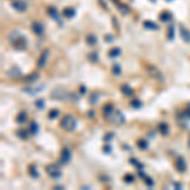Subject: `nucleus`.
<instances>
[{
  "instance_id": "obj_1",
  "label": "nucleus",
  "mask_w": 190,
  "mask_h": 190,
  "mask_svg": "<svg viewBox=\"0 0 190 190\" xmlns=\"http://www.w3.org/2000/svg\"><path fill=\"white\" fill-rule=\"evenodd\" d=\"M8 39L10 42V45L14 48H17V50H26L27 46H28L27 38L22 33L18 32V30H13V32L8 36Z\"/></svg>"
},
{
  "instance_id": "obj_2",
  "label": "nucleus",
  "mask_w": 190,
  "mask_h": 190,
  "mask_svg": "<svg viewBox=\"0 0 190 190\" xmlns=\"http://www.w3.org/2000/svg\"><path fill=\"white\" fill-rule=\"evenodd\" d=\"M60 124H61V127H62L66 132H72L76 128L77 122H76V118L73 117L72 114H66L65 117L61 119Z\"/></svg>"
},
{
  "instance_id": "obj_3",
  "label": "nucleus",
  "mask_w": 190,
  "mask_h": 190,
  "mask_svg": "<svg viewBox=\"0 0 190 190\" xmlns=\"http://www.w3.org/2000/svg\"><path fill=\"white\" fill-rule=\"evenodd\" d=\"M69 91H67L65 88L62 86H58V88H55L52 91H51V98L52 99H56V100H67L69 99Z\"/></svg>"
},
{
  "instance_id": "obj_4",
  "label": "nucleus",
  "mask_w": 190,
  "mask_h": 190,
  "mask_svg": "<svg viewBox=\"0 0 190 190\" xmlns=\"http://www.w3.org/2000/svg\"><path fill=\"white\" fill-rule=\"evenodd\" d=\"M108 120L110 122V123H113L114 126H120L126 122V117H124V114L122 113V110L117 109L110 114V117H108Z\"/></svg>"
},
{
  "instance_id": "obj_5",
  "label": "nucleus",
  "mask_w": 190,
  "mask_h": 190,
  "mask_svg": "<svg viewBox=\"0 0 190 190\" xmlns=\"http://www.w3.org/2000/svg\"><path fill=\"white\" fill-rule=\"evenodd\" d=\"M46 171H47V174L50 175L52 179H60L61 176H62V173H61V170L56 166V165H48V166L46 167Z\"/></svg>"
},
{
  "instance_id": "obj_6",
  "label": "nucleus",
  "mask_w": 190,
  "mask_h": 190,
  "mask_svg": "<svg viewBox=\"0 0 190 190\" xmlns=\"http://www.w3.org/2000/svg\"><path fill=\"white\" fill-rule=\"evenodd\" d=\"M48 56H50V51H48V50L42 51V53L39 55L38 61H37V67H38V69H43V67L46 66L47 60H48Z\"/></svg>"
},
{
  "instance_id": "obj_7",
  "label": "nucleus",
  "mask_w": 190,
  "mask_h": 190,
  "mask_svg": "<svg viewBox=\"0 0 190 190\" xmlns=\"http://www.w3.org/2000/svg\"><path fill=\"white\" fill-rule=\"evenodd\" d=\"M175 167L176 170L179 171V173H185V170H186V161H185V158L184 157H177L176 158V161H175Z\"/></svg>"
},
{
  "instance_id": "obj_8",
  "label": "nucleus",
  "mask_w": 190,
  "mask_h": 190,
  "mask_svg": "<svg viewBox=\"0 0 190 190\" xmlns=\"http://www.w3.org/2000/svg\"><path fill=\"white\" fill-rule=\"evenodd\" d=\"M43 88H45V85H39V86H37V88L29 86V88H24L23 91H24V93H27V94H29V95H36V94L41 93V91L43 90Z\"/></svg>"
},
{
  "instance_id": "obj_9",
  "label": "nucleus",
  "mask_w": 190,
  "mask_h": 190,
  "mask_svg": "<svg viewBox=\"0 0 190 190\" xmlns=\"http://www.w3.org/2000/svg\"><path fill=\"white\" fill-rule=\"evenodd\" d=\"M71 161V151L69 148H65L61 151V162L62 164H69Z\"/></svg>"
},
{
  "instance_id": "obj_10",
  "label": "nucleus",
  "mask_w": 190,
  "mask_h": 190,
  "mask_svg": "<svg viewBox=\"0 0 190 190\" xmlns=\"http://www.w3.org/2000/svg\"><path fill=\"white\" fill-rule=\"evenodd\" d=\"M32 30H33V33H36L37 36H41L42 33H43L45 27L41 22H33L32 23Z\"/></svg>"
},
{
  "instance_id": "obj_11",
  "label": "nucleus",
  "mask_w": 190,
  "mask_h": 190,
  "mask_svg": "<svg viewBox=\"0 0 190 190\" xmlns=\"http://www.w3.org/2000/svg\"><path fill=\"white\" fill-rule=\"evenodd\" d=\"M7 75H8L9 77H11V79L18 77V76L22 75V70H20L18 66H13V67H10V69L7 71Z\"/></svg>"
},
{
  "instance_id": "obj_12",
  "label": "nucleus",
  "mask_w": 190,
  "mask_h": 190,
  "mask_svg": "<svg viewBox=\"0 0 190 190\" xmlns=\"http://www.w3.org/2000/svg\"><path fill=\"white\" fill-rule=\"evenodd\" d=\"M179 30H180V37L182 38V41H185L186 43H190V30H188L182 26L179 27Z\"/></svg>"
},
{
  "instance_id": "obj_13",
  "label": "nucleus",
  "mask_w": 190,
  "mask_h": 190,
  "mask_svg": "<svg viewBox=\"0 0 190 190\" xmlns=\"http://www.w3.org/2000/svg\"><path fill=\"white\" fill-rule=\"evenodd\" d=\"M11 7L18 11H24V10H27V3L23 2V0H17V2L11 4Z\"/></svg>"
},
{
  "instance_id": "obj_14",
  "label": "nucleus",
  "mask_w": 190,
  "mask_h": 190,
  "mask_svg": "<svg viewBox=\"0 0 190 190\" xmlns=\"http://www.w3.org/2000/svg\"><path fill=\"white\" fill-rule=\"evenodd\" d=\"M114 107H113V104H110V103H108V104H105V105L103 107V115L104 117H110V114H112L113 112H114Z\"/></svg>"
},
{
  "instance_id": "obj_15",
  "label": "nucleus",
  "mask_w": 190,
  "mask_h": 190,
  "mask_svg": "<svg viewBox=\"0 0 190 190\" xmlns=\"http://www.w3.org/2000/svg\"><path fill=\"white\" fill-rule=\"evenodd\" d=\"M171 19H173V14L170 13V11L167 10H164L160 13V20L164 22V23H166V22H170Z\"/></svg>"
},
{
  "instance_id": "obj_16",
  "label": "nucleus",
  "mask_w": 190,
  "mask_h": 190,
  "mask_svg": "<svg viewBox=\"0 0 190 190\" xmlns=\"http://www.w3.org/2000/svg\"><path fill=\"white\" fill-rule=\"evenodd\" d=\"M157 131L160 132L162 136H167V134H169V126H167V123L161 122V123L157 126Z\"/></svg>"
},
{
  "instance_id": "obj_17",
  "label": "nucleus",
  "mask_w": 190,
  "mask_h": 190,
  "mask_svg": "<svg viewBox=\"0 0 190 190\" xmlns=\"http://www.w3.org/2000/svg\"><path fill=\"white\" fill-rule=\"evenodd\" d=\"M62 14H64V17H65V18H69V19H71V18L75 17L76 10L73 9V8H71V7H69V8H65V9H64Z\"/></svg>"
},
{
  "instance_id": "obj_18",
  "label": "nucleus",
  "mask_w": 190,
  "mask_h": 190,
  "mask_svg": "<svg viewBox=\"0 0 190 190\" xmlns=\"http://www.w3.org/2000/svg\"><path fill=\"white\" fill-rule=\"evenodd\" d=\"M47 13H48V15H50L52 19H55V20H60V17H58V11H57V9L55 8V7H50L47 9Z\"/></svg>"
},
{
  "instance_id": "obj_19",
  "label": "nucleus",
  "mask_w": 190,
  "mask_h": 190,
  "mask_svg": "<svg viewBox=\"0 0 190 190\" xmlns=\"http://www.w3.org/2000/svg\"><path fill=\"white\" fill-rule=\"evenodd\" d=\"M28 173H29L30 176L33 177V179H38V177H39V173H38V170H37V166H36V165H29Z\"/></svg>"
},
{
  "instance_id": "obj_20",
  "label": "nucleus",
  "mask_w": 190,
  "mask_h": 190,
  "mask_svg": "<svg viewBox=\"0 0 190 190\" xmlns=\"http://www.w3.org/2000/svg\"><path fill=\"white\" fill-rule=\"evenodd\" d=\"M120 91L126 96H132L133 95V89L129 86V85H122V86H120Z\"/></svg>"
},
{
  "instance_id": "obj_21",
  "label": "nucleus",
  "mask_w": 190,
  "mask_h": 190,
  "mask_svg": "<svg viewBox=\"0 0 190 190\" xmlns=\"http://www.w3.org/2000/svg\"><path fill=\"white\" fill-rule=\"evenodd\" d=\"M29 133L32 134V136H36L37 133H38V123H37L36 120H32L29 124Z\"/></svg>"
},
{
  "instance_id": "obj_22",
  "label": "nucleus",
  "mask_w": 190,
  "mask_h": 190,
  "mask_svg": "<svg viewBox=\"0 0 190 190\" xmlns=\"http://www.w3.org/2000/svg\"><path fill=\"white\" fill-rule=\"evenodd\" d=\"M143 27H145L146 29H151V30H157V29H158L157 24L154 23V22H151V20H145V22H143Z\"/></svg>"
},
{
  "instance_id": "obj_23",
  "label": "nucleus",
  "mask_w": 190,
  "mask_h": 190,
  "mask_svg": "<svg viewBox=\"0 0 190 190\" xmlns=\"http://www.w3.org/2000/svg\"><path fill=\"white\" fill-rule=\"evenodd\" d=\"M138 175L143 177V181H145V182L147 184V186H154V180H152V179H151V177H150V176H147V175H145L142 170H139V173H138Z\"/></svg>"
},
{
  "instance_id": "obj_24",
  "label": "nucleus",
  "mask_w": 190,
  "mask_h": 190,
  "mask_svg": "<svg viewBox=\"0 0 190 190\" xmlns=\"http://www.w3.org/2000/svg\"><path fill=\"white\" fill-rule=\"evenodd\" d=\"M119 55H120V48H119V47H113L112 50L109 51L108 56H109L110 58H117Z\"/></svg>"
},
{
  "instance_id": "obj_25",
  "label": "nucleus",
  "mask_w": 190,
  "mask_h": 190,
  "mask_svg": "<svg viewBox=\"0 0 190 190\" xmlns=\"http://www.w3.org/2000/svg\"><path fill=\"white\" fill-rule=\"evenodd\" d=\"M15 120H17V123H19V124H22V123H24V122L27 120V112H20L19 114L17 115V118H15Z\"/></svg>"
},
{
  "instance_id": "obj_26",
  "label": "nucleus",
  "mask_w": 190,
  "mask_h": 190,
  "mask_svg": "<svg viewBox=\"0 0 190 190\" xmlns=\"http://www.w3.org/2000/svg\"><path fill=\"white\" fill-rule=\"evenodd\" d=\"M37 79H38V73L33 72V73H29L28 76H26L24 81H26V83H33V81H37Z\"/></svg>"
},
{
  "instance_id": "obj_27",
  "label": "nucleus",
  "mask_w": 190,
  "mask_h": 190,
  "mask_svg": "<svg viewBox=\"0 0 190 190\" xmlns=\"http://www.w3.org/2000/svg\"><path fill=\"white\" fill-rule=\"evenodd\" d=\"M137 146L139 147L141 150H147V148H148V142H147V139L141 138V139L137 141Z\"/></svg>"
},
{
  "instance_id": "obj_28",
  "label": "nucleus",
  "mask_w": 190,
  "mask_h": 190,
  "mask_svg": "<svg viewBox=\"0 0 190 190\" xmlns=\"http://www.w3.org/2000/svg\"><path fill=\"white\" fill-rule=\"evenodd\" d=\"M167 37H169L170 41H173L174 37H175V26H173V24L167 27Z\"/></svg>"
},
{
  "instance_id": "obj_29",
  "label": "nucleus",
  "mask_w": 190,
  "mask_h": 190,
  "mask_svg": "<svg viewBox=\"0 0 190 190\" xmlns=\"http://www.w3.org/2000/svg\"><path fill=\"white\" fill-rule=\"evenodd\" d=\"M98 42V38L94 36V34H89V36H86V43L88 45H90V46H94L95 43Z\"/></svg>"
},
{
  "instance_id": "obj_30",
  "label": "nucleus",
  "mask_w": 190,
  "mask_h": 190,
  "mask_svg": "<svg viewBox=\"0 0 190 190\" xmlns=\"http://www.w3.org/2000/svg\"><path fill=\"white\" fill-rule=\"evenodd\" d=\"M58 115H60V110L58 109H52L51 112L48 113V118H50L51 120H53V119H56Z\"/></svg>"
},
{
  "instance_id": "obj_31",
  "label": "nucleus",
  "mask_w": 190,
  "mask_h": 190,
  "mask_svg": "<svg viewBox=\"0 0 190 190\" xmlns=\"http://www.w3.org/2000/svg\"><path fill=\"white\" fill-rule=\"evenodd\" d=\"M17 136L20 139H27L28 138V132L26 129H18L17 131Z\"/></svg>"
},
{
  "instance_id": "obj_32",
  "label": "nucleus",
  "mask_w": 190,
  "mask_h": 190,
  "mask_svg": "<svg viewBox=\"0 0 190 190\" xmlns=\"http://www.w3.org/2000/svg\"><path fill=\"white\" fill-rule=\"evenodd\" d=\"M131 107L134 108V109H139L141 107H142V101L138 100V99H133L131 101Z\"/></svg>"
},
{
  "instance_id": "obj_33",
  "label": "nucleus",
  "mask_w": 190,
  "mask_h": 190,
  "mask_svg": "<svg viewBox=\"0 0 190 190\" xmlns=\"http://www.w3.org/2000/svg\"><path fill=\"white\" fill-rule=\"evenodd\" d=\"M131 164L132 165H134V166H136L138 170H143V164H141L138 160H136V158H131Z\"/></svg>"
},
{
  "instance_id": "obj_34",
  "label": "nucleus",
  "mask_w": 190,
  "mask_h": 190,
  "mask_svg": "<svg viewBox=\"0 0 190 190\" xmlns=\"http://www.w3.org/2000/svg\"><path fill=\"white\" fill-rule=\"evenodd\" d=\"M123 181L127 182V184H132V182L134 181V176H133L132 174H127V175H124V177H123Z\"/></svg>"
},
{
  "instance_id": "obj_35",
  "label": "nucleus",
  "mask_w": 190,
  "mask_h": 190,
  "mask_svg": "<svg viewBox=\"0 0 190 190\" xmlns=\"http://www.w3.org/2000/svg\"><path fill=\"white\" fill-rule=\"evenodd\" d=\"M34 105L38 108V109H43L45 108V100L43 99H37L34 101Z\"/></svg>"
},
{
  "instance_id": "obj_36",
  "label": "nucleus",
  "mask_w": 190,
  "mask_h": 190,
  "mask_svg": "<svg viewBox=\"0 0 190 190\" xmlns=\"http://www.w3.org/2000/svg\"><path fill=\"white\" fill-rule=\"evenodd\" d=\"M89 60L91 61V62H98V61H99V58H98V53L96 52H90L89 53Z\"/></svg>"
},
{
  "instance_id": "obj_37",
  "label": "nucleus",
  "mask_w": 190,
  "mask_h": 190,
  "mask_svg": "<svg viewBox=\"0 0 190 190\" xmlns=\"http://www.w3.org/2000/svg\"><path fill=\"white\" fill-rule=\"evenodd\" d=\"M112 71H113V73H114V75H120V72H122V70H120V66H119L118 64L113 65V67H112Z\"/></svg>"
},
{
  "instance_id": "obj_38",
  "label": "nucleus",
  "mask_w": 190,
  "mask_h": 190,
  "mask_svg": "<svg viewBox=\"0 0 190 190\" xmlns=\"http://www.w3.org/2000/svg\"><path fill=\"white\" fill-rule=\"evenodd\" d=\"M89 101H90V104H96V103H98V94H96V93H93V94H91Z\"/></svg>"
},
{
  "instance_id": "obj_39",
  "label": "nucleus",
  "mask_w": 190,
  "mask_h": 190,
  "mask_svg": "<svg viewBox=\"0 0 190 190\" xmlns=\"http://www.w3.org/2000/svg\"><path fill=\"white\" fill-rule=\"evenodd\" d=\"M113 137H114V133H113V132H110V133L105 134L103 139H104V141H107V142H109V141H112V139H113Z\"/></svg>"
},
{
  "instance_id": "obj_40",
  "label": "nucleus",
  "mask_w": 190,
  "mask_h": 190,
  "mask_svg": "<svg viewBox=\"0 0 190 190\" xmlns=\"http://www.w3.org/2000/svg\"><path fill=\"white\" fill-rule=\"evenodd\" d=\"M103 152H104V154H110V152H112V147H110V146H104L103 147Z\"/></svg>"
},
{
  "instance_id": "obj_41",
  "label": "nucleus",
  "mask_w": 190,
  "mask_h": 190,
  "mask_svg": "<svg viewBox=\"0 0 190 190\" xmlns=\"http://www.w3.org/2000/svg\"><path fill=\"white\" fill-rule=\"evenodd\" d=\"M80 93H81V94H85V93H86V88H85L84 85H81V86H80Z\"/></svg>"
},
{
  "instance_id": "obj_42",
  "label": "nucleus",
  "mask_w": 190,
  "mask_h": 190,
  "mask_svg": "<svg viewBox=\"0 0 190 190\" xmlns=\"http://www.w3.org/2000/svg\"><path fill=\"white\" fill-rule=\"evenodd\" d=\"M71 96H72V100L73 101H77L79 100V95H76V94H70Z\"/></svg>"
},
{
  "instance_id": "obj_43",
  "label": "nucleus",
  "mask_w": 190,
  "mask_h": 190,
  "mask_svg": "<svg viewBox=\"0 0 190 190\" xmlns=\"http://www.w3.org/2000/svg\"><path fill=\"white\" fill-rule=\"evenodd\" d=\"M174 186L176 188V189H182V185L180 182H174Z\"/></svg>"
},
{
  "instance_id": "obj_44",
  "label": "nucleus",
  "mask_w": 190,
  "mask_h": 190,
  "mask_svg": "<svg viewBox=\"0 0 190 190\" xmlns=\"http://www.w3.org/2000/svg\"><path fill=\"white\" fill-rule=\"evenodd\" d=\"M185 114H186L188 117L190 118V104H189V105H188V108H186V112H185Z\"/></svg>"
},
{
  "instance_id": "obj_45",
  "label": "nucleus",
  "mask_w": 190,
  "mask_h": 190,
  "mask_svg": "<svg viewBox=\"0 0 190 190\" xmlns=\"http://www.w3.org/2000/svg\"><path fill=\"white\" fill-rule=\"evenodd\" d=\"M105 41H108V42H112V41H113L112 36H105Z\"/></svg>"
},
{
  "instance_id": "obj_46",
  "label": "nucleus",
  "mask_w": 190,
  "mask_h": 190,
  "mask_svg": "<svg viewBox=\"0 0 190 190\" xmlns=\"http://www.w3.org/2000/svg\"><path fill=\"white\" fill-rule=\"evenodd\" d=\"M53 189H58V190H62V189H64V186H61V185H57V186H55Z\"/></svg>"
},
{
  "instance_id": "obj_47",
  "label": "nucleus",
  "mask_w": 190,
  "mask_h": 190,
  "mask_svg": "<svg viewBox=\"0 0 190 190\" xmlns=\"http://www.w3.org/2000/svg\"><path fill=\"white\" fill-rule=\"evenodd\" d=\"M189 146H190V139H189Z\"/></svg>"
},
{
  "instance_id": "obj_48",
  "label": "nucleus",
  "mask_w": 190,
  "mask_h": 190,
  "mask_svg": "<svg viewBox=\"0 0 190 190\" xmlns=\"http://www.w3.org/2000/svg\"><path fill=\"white\" fill-rule=\"evenodd\" d=\"M151 2H155V0H151Z\"/></svg>"
},
{
  "instance_id": "obj_49",
  "label": "nucleus",
  "mask_w": 190,
  "mask_h": 190,
  "mask_svg": "<svg viewBox=\"0 0 190 190\" xmlns=\"http://www.w3.org/2000/svg\"><path fill=\"white\" fill-rule=\"evenodd\" d=\"M114 2H115V0H114Z\"/></svg>"
}]
</instances>
